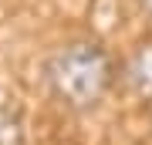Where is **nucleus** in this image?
I'll list each match as a JSON object with an SVG mask.
<instances>
[{
  "label": "nucleus",
  "instance_id": "obj_3",
  "mask_svg": "<svg viewBox=\"0 0 152 145\" xmlns=\"http://www.w3.org/2000/svg\"><path fill=\"white\" fill-rule=\"evenodd\" d=\"M142 7H145V10H149V14H152V0H142Z\"/></svg>",
  "mask_w": 152,
  "mask_h": 145
},
{
  "label": "nucleus",
  "instance_id": "obj_4",
  "mask_svg": "<svg viewBox=\"0 0 152 145\" xmlns=\"http://www.w3.org/2000/svg\"><path fill=\"white\" fill-rule=\"evenodd\" d=\"M149 111H152V98H149Z\"/></svg>",
  "mask_w": 152,
  "mask_h": 145
},
{
  "label": "nucleus",
  "instance_id": "obj_1",
  "mask_svg": "<svg viewBox=\"0 0 152 145\" xmlns=\"http://www.w3.org/2000/svg\"><path fill=\"white\" fill-rule=\"evenodd\" d=\"M115 68L102 44L95 41H75L51 54L48 61V81L51 91L75 111L95 108L112 88Z\"/></svg>",
  "mask_w": 152,
  "mask_h": 145
},
{
  "label": "nucleus",
  "instance_id": "obj_2",
  "mask_svg": "<svg viewBox=\"0 0 152 145\" xmlns=\"http://www.w3.org/2000/svg\"><path fill=\"white\" fill-rule=\"evenodd\" d=\"M125 78H129V85H132L135 95L152 98V41L135 47V54H132L129 64H125Z\"/></svg>",
  "mask_w": 152,
  "mask_h": 145
}]
</instances>
